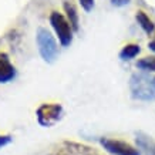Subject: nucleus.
Segmentation results:
<instances>
[{
	"instance_id": "10",
	"label": "nucleus",
	"mask_w": 155,
	"mask_h": 155,
	"mask_svg": "<svg viewBox=\"0 0 155 155\" xmlns=\"http://www.w3.org/2000/svg\"><path fill=\"white\" fill-rule=\"evenodd\" d=\"M64 12L67 14V20H68V23L71 24V27L74 31L78 30V13H77V9H75V6L70 2H66L64 3Z\"/></svg>"
},
{
	"instance_id": "8",
	"label": "nucleus",
	"mask_w": 155,
	"mask_h": 155,
	"mask_svg": "<svg viewBox=\"0 0 155 155\" xmlns=\"http://www.w3.org/2000/svg\"><path fill=\"white\" fill-rule=\"evenodd\" d=\"M135 141L137 145L140 150H142V152L145 155H155V141L151 140V137H148L144 132H137L135 134Z\"/></svg>"
},
{
	"instance_id": "4",
	"label": "nucleus",
	"mask_w": 155,
	"mask_h": 155,
	"mask_svg": "<svg viewBox=\"0 0 155 155\" xmlns=\"http://www.w3.org/2000/svg\"><path fill=\"white\" fill-rule=\"evenodd\" d=\"M64 110L61 107V104H41L36 111L37 122L41 127H53L54 124L60 121L63 118Z\"/></svg>"
},
{
	"instance_id": "3",
	"label": "nucleus",
	"mask_w": 155,
	"mask_h": 155,
	"mask_svg": "<svg viewBox=\"0 0 155 155\" xmlns=\"http://www.w3.org/2000/svg\"><path fill=\"white\" fill-rule=\"evenodd\" d=\"M50 24L54 28L58 41L63 47H68L73 41V27L68 23V20L58 12H53L50 14Z\"/></svg>"
},
{
	"instance_id": "6",
	"label": "nucleus",
	"mask_w": 155,
	"mask_h": 155,
	"mask_svg": "<svg viewBox=\"0 0 155 155\" xmlns=\"http://www.w3.org/2000/svg\"><path fill=\"white\" fill-rule=\"evenodd\" d=\"M16 77V68L10 63V58L6 53H0V83L6 84Z\"/></svg>"
},
{
	"instance_id": "14",
	"label": "nucleus",
	"mask_w": 155,
	"mask_h": 155,
	"mask_svg": "<svg viewBox=\"0 0 155 155\" xmlns=\"http://www.w3.org/2000/svg\"><path fill=\"white\" fill-rule=\"evenodd\" d=\"M80 2L81 7L85 10V12H91L93 7H94V0H78Z\"/></svg>"
},
{
	"instance_id": "13",
	"label": "nucleus",
	"mask_w": 155,
	"mask_h": 155,
	"mask_svg": "<svg viewBox=\"0 0 155 155\" xmlns=\"http://www.w3.org/2000/svg\"><path fill=\"white\" fill-rule=\"evenodd\" d=\"M12 141H13V137L10 135V134H5V135H2V134H0V148L9 145Z\"/></svg>"
},
{
	"instance_id": "15",
	"label": "nucleus",
	"mask_w": 155,
	"mask_h": 155,
	"mask_svg": "<svg viewBox=\"0 0 155 155\" xmlns=\"http://www.w3.org/2000/svg\"><path fill=\"white\" fill-rule=\"evenodd\" d=\"M111 2V5L115 6V7H124V6H127L131 0H110Z\"/></svg>"
},
{
	"instance_id": "1",
	"label": "nucleus",
	"mask_w": 155,
	"mask_h": 155,
	"mask_svg": "<svg viewBox=\"0 0 155 155\" xmlns=\"http://www.w3.org/2000/svg\"><path fill=\"white\" fill-rule=\"evenodd\" d=\"M130 93L138 101H154L155 100V78L147 74H132L130 78Z\"/></svg>"
},
{
	"instance_id": "5",
	"label": "nucleus",
	"mask_w": 155,
	"mask_h": 155,
	"mask_svg": "<svg viewBox=\"0 0 155 155\" xmlns=\"http://www.w3.org/2000/svg\"><path fill=\"white\" fill-rule=\"evenodd\" d=\"M100 144L108 154L111 155H141L140 150L125 141L113 140V138H100Z\"/></svg>"
},
{
	"instance_id": "7",
	"label": "nucleus",
	"mask_w": 155,
	"mask_h": 155,
	"mask_svg": "<svg viewBox=\"0 0 155 155\" xmlns=\"http://www.w3.org/2000/svg\"><path fill=\"white\" fill-rule=\"evenodd\" d=\"M63 145H64V150L68 154L73 155H100L95 150H93V148H90L87 145H83V144H78V142L64 141Z\"/></svg>"
},
{
	"instance_id": "17",
	"label": "nucleus",
	"mask_w": 155,
	"mask_h": 155,
	"mask_svg": "<svg viewBox=\"0 0 155 155\" xmlns=\"http://www.w3.org/2000/svg\"><path fill=\"white\" fill-rule=\"evenodd\" d=\"M148 47H150V50H152V51L155 53V38L152 40V41H150V44H148Z\"/></svg>"
},
{
	"instance_id": "12",
	"label": "nucleus",
	"mask_w": 155,
	"mask_h": 155,
	"mask_svg": "<svg viewBox=\"0 0 155 155\" xmlns=\"http://www.w3.org/2000/svg\"><path fill=\"white\" fill-rule=\"evenodd\" d=\"M137 67L144 71H155V57H145L138 60Z\"/></svg>"
},
{
	"instance_id": "11",
	"label": "nucleus",
	"mask_w": 155,
	"mask_h": 155,
	"mask_svg": "<svg viewBox=\"0 0 155 155\" xmlns=\"http://www.w3.org/2000/svg\"><path fill=\"white\" fill-rule=\"evenodd\" d=\"M140 51H141L140 46L131 43V44H127V46H124V47L121 48V51H120V58H121L122 61L131 60V58H134L135 56H138Z\"/></svg>"
},
{
	"instance_id": "16",
	"label": "nucleus",
	"mask_w": 155,
	"mask_h": 155,
	"mask_svg": "<svg viewBox=\"0 0 155 155\" xmlns=\"http://www.w3.org/2000/svg\"><path fill=\"white\" fill-rule=\"evenodd\" d=\"M50 155H70V154H68L66 150H57V151H54V152H51Z\"/></svg>"
},
{
	"instance_id": "9",
	"label": "nucleus",
	"mask_w": 155,
	"mask_h": 155,
	"mask_svg": "<svg viewBox=\"0 0 155 155\" xmlns=\"http://www.w3.org/2000/svg\"><path fill=\"white\" fill-rule=\"evenodd\" d=\"M135 20L138 21V24L141 26V28L145 31L147 34H152L155 31V24H154V21L147 16L142 10H140V12H137V14H135Z\"/></svg>"
},
{
	"instance_id": "2",
	"label": "nucleus",
	"mask_w": 155,
	"mask_h": 155,
	"mask_svg": "<svg viewBox=\"0 0 155 155\" xmlns=\"http://www.w3.org/2000/svg\"><path fill=\"white\" fill-rule=\"evenodd\" d=\"M36 41H37L38 53H40L43 60L46 63H54L57 58V54H58V46H57L51 33L47 28L38 27L37 34H36Z\"/></svg>"
}]
</instances>
